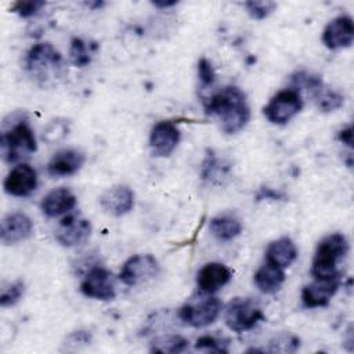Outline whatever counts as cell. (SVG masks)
<instances>
[{
	"label": "cell",
	"mask_w": 354,
	"mask_h": 354,
	"mask_svg": "<svg viewBox=\"0 0 354 354\" xmlns=\"http://www.w3.org/2000/svg\"><path fill=\"white\" fill-rule=\"evenodd\" d=\"M348 253V241L340 232L326 235L317 245L313 263L311 275L314 279H325L336 275H342L337 270V264Z\"/></svg>",
	"instance_id": "7a4b0ae2"
},
{
	"label": "cell",
	"mask_w": 354,
	"mask_h": 354,
	"mask_svg": "<svg viewBox=\"0 0 354 354\" xmlns=\"http://www.w3.org/2000/svg\"><path fill=\"white\" fill-rule=\"evenodd\" d=\"M223 310V303L218 297L202 293L198 297H192L178 311V317L194 328H203L213 324Z\"/></svg>",
	"instance_id": "277c9868"
},
{
	"label": "cell",
	"mask_w": 354,
	"mask_h": 354,
	"mask_svg": "<svg viewBox=\"0 0 354 354\" xmlns=\"http://www.w3.org/2000/svg\"><path fill=\"white\" fill-rule=\"evenodd\" d=\"M86 156L75 148L61 149L50 159L47 171L51 177H68L76 174L84 165Z\"/></svg>",
	"instance_id": "ac0fdd59"
},
{
	"label": "cell",
	"mask_w": 354,
	"mask_h": 354,
	"mask_svg": "<svg viewBox=\"0 0 354 354\" xmlns=\"http://www.w3.org/2000/svg\"><path fill=\"white\" fill-rule=\"evenodd\" d=\"M303 108L300 91L295 88H285L271 97L268 104L263 108V113L268 122L274 124H286Z\"/></svg>",
	"instance_id": "8992f818"
},
{
	"label": "cell",
	"mask_w": 354,
	"mask_h": 354,
	"mask_svg": "<svg viewBox=\"0 0 354 354\" xmlns=\"http://www.w3.org/2000/svg\"><path fill=\"white\" fill-rule=\"evenodd\" d=\"M195 347L212 353H228V340L213 335H203L196 339Z\"/></svg>",
	"instance_id": "4316f807"
},
{
	"label": "cell",
	"mask_w": 354,
	"mask_h": 354,
	"mask_svg": "<svg viewBox=\"0 0 354 354\" xmlns=\"http://www.w3.org/2000/svg\"><path fill=\"white\" fill-rule=\"evenodd\" d=\"M297 259V248L289 236H281L271 241L266 249V261H270L281 268H286Z\"/></svg>",
	"instance_id": "ffe728a7"
},
{
	"label": "cell",
	"mask_w": 354,
	"mask_h": 354,
	"mask_svg": "<svg viewBox=\"0 0 354 354\" xmlns=\"http://www.w3.org/2000/svg\"><path fill=\"white\" fill-rule=\"evenodd\" d=\"M198 77H199L202 87L212 86L216 80V71H214L212 62L205 57H202L198 61Z\"/></svg>",
	"instance_id": "f546056e"
},
{
	"label": "cell",
	"mask_w": 354,
	"mask_h": 354,
	"mask_svg": "<svg viewBox=\"0 0 354 354\" xmlns=\"http://www.w3.org/2000/svg\"><path fill=\"white\" fill-rule=\"evenodd\" d=\"M37 187V173L28 163H19L12 167L4 178L3 188L11 196H29Z\"/></svg>",
	"instance_id": "4fadbf2b"
},
{
	"label": "cell",
	"mask_w": 354,
	"mask_h": 354,
	"mask_svg": "<svg viewBox=\"0 0 354 354\" xmlns=\"http://www.w3.org/2000/svg\"><path fill=\"white\" fill-rule=\"evenodd\" d=\"M254 285L261 293L272 295L281 289V286L285 282V272L283 268L270 263L264 261L261 267L257 268L253 277Z\"/></svg>",
	"instance_id": "44dd1931"
},
{
	"label": "cell",
	"mask_w": 354,
	"mask_h": 354,
	"mask_svg": "<svg viewBox=\"0 0 354 354\" xmlns=\"http://www.w3.org/2000/svg\"><path fill=\"white\" fill-rule=\"evenodd\" d=\"M1 155L8 163L18 162L36 152L37 141L35 133L25 119H17L1 133Z\"/></svg>",
	"instance_id": "3957f363"
},
{
	"label": "cell",
	"mask_w": 354,
	"mask_h": 354,
	"mask_svg": "<svg viewBox=\"0 0 354 354\" xmlns=\"http://www.w3.org/2000/svg\"><path fill=\"white\" fill-rule=\"evenodd\" d=\"M218 163H217V158L214 156L213 151H207V155L202 163V178L203 180H210L214 173L218 170Z\"/></svg>",
	"instance_id": "1f68e13d"
},
{
	"label": "cell",
	"mask_w": 354,
	"mask_h": 354,
	"mask_svg": "<svg viewBox=\"0 0 354 354\" xmlns=\"http://www.w3.org/2000/svg\"><path fill=\"white\" fill-rule=\"evenodd\" d=\"M205 112L221 120V130L227 134L241 131L250 119L246 94L238 86H225L203 100Z\"/></svg>",
	"instance_id": "6da1fadb"
},
{
	"label": "cell",
	"mask_w": 354,
	"mask_h": 354,
	"mask_svg": "<svg viewBox=\"0 0 354 354\" xmlns=\"http://www.w3.org/2000/svg\"><path fill=\"white\" fill-rule=\"evenodd\" d=\"M313 98H314V102L317 105V108L321 111V112H333L339 108L343 106L344 104V97L343 94H340L339 91L336 90H332V88H328L325 86H321L319 88H317L315 91L311 93Z\"/></svg>",
	"instance_id": "cb8c5ba5"
},
{
	"label": "cell",
	"mask_w": 354,
	"mask_h": 354,
	"mask_svg": "<svg viewBox=\"0 0 354 354\" xmlns=\"http://www.w3.org/2000/svg\"><path fill=\"white\" fill-rule=\"evenodd\" d=\"M209 231L217 241L230 242L241 234L242 224H241L239 218H236L234 214L224 213V214H218L210 220Z\"/></svg>",
	"instance_id": "7402d4cb"
},
{
	"label": "cell",
	"mask_w": 354,
	"mask_h": 354,
	"mask_svg": "<svg viewBox=\"0 0 354 354\" xmlns=\"http://www.w3.org/2000/svg\"><path fill=\"white\" fill-rule=\"evenodd\" d=\"M62 65V57L51 43H36L26 54V69L39 79H46L50 72H57Z\"/></svg>",
	"instance_id": "ba28073f"
},
{
	"label": "cell",
	"mask_w": 354,
	"mask_h": 354,
	"mask_svg": "<svg viewBox=\"0 0 354 354\" xmlns=\"http://www.w3.org/2000/svg\"><path fill=\"white\" fill-rule=\"evenodd\" d=\"M232 278L231 270L217 261H212L205 264L196 275V286L201 293L213 295L223 286H225Z\"/></svg>",
	"instance_id": "e0dca14e"
},
{
	"label": "cell",
	"mask_w": 354,
	"mask_h": 354,
	"mask_svg": "<svg viewBox=\"0 0 354 354\" xmlns=\"http://www.w3.org/2000/svg\"><path fill=\"white\" fill-rule=\"evenodd\" d=\"M224 321L231 330L241 333L252 329L257 322L264 321V314L259 303L253 299L235 297L225 307Z\"/></svg>",
	"instance_id": "5b68a950"
},
{
	"label": "cell",
	"mask_w": 354,
	"mask_h": 354,
	"mask_svg": "<svg viewBox=\"0 0 354 354\" xmlns=\"http://www.w3.org/2000/svg\"><path fill=\"white\" fill-rule=\"evenodd\" d=\"M91 223L80 216L69 214L64 217L55 231V239L65 248L83 245L91 235Z\"/></svg>",
	"instance_id": "30bf717a"
},
{
	"label": "cell",
	"mask_w": 354,
	"mask_h": 354,
	"mask_svg": "<svg viewBox=\"0 0 354 354\" xmlns=\"http://www.w3.org/2000/svg\"><path fill=\"white\" fill-rule=\"evenodd\" d=\"M264 199H271V201H283L286 199L285 194L279 192V191H275L270 187H261L259 189V192L256 194V201L260 202V201H264Z\"/></svg>",
	"instance_id": "d6a6232c"
},
{
	"label": "cell",
	"mask_w": 354,
	"mask_h": 354,
	"mask_svg": "<svg viewBox=\"0 0 354 354\" xmlns=\"http://www.w3.org/2000/svg\"><path fill=\"white\" fill-rule=\"evenodd\" d=\"M354 40V24L351 17L339 15L333 18L322 32V41L329 50L347 48Z\"/></svg>",
	"instance_id": "5bb4252c"
},
{
	"label": "cell",
	"mask_w": 354,
	"mask_h": 354,
	"mask_svg": "<svg viewBox=\"0 0 354 354\" xmlns=\"http://www.w3.org/2000/svg\"><path fill=\"white\" fill-rule=\"evenodd\" d=\"M98 46L95 43L86 41L82 37H73L69 47L71 61L77 68H84L91 62L94 53L97 51Z\"/></svg>",
	"instance_id": "603a6c76"
},
{
	"label": "cell",
	"mask_w": 354,
	"mask_h": 354,
	"mask_svg": "<svg viewBox=\"0 0 354 354\" xmlns=\"http://www.w3.org/2000/svg\"><path fill=\"white\" fill-rule=\"evenodd\" d=\"M68 134V124L65 122H59V120H53L44 134H43V138H46L47 141H54V140H58V138H62L64 136Z\"/></svg>",
	"instance_id": "4dcf8cb0"
},
{
	"label": "cell",
	"mask_w": 354,
	"mask_h": 354,
	"mask_svg": "<svg viewBox=\"0 0 354 354\" xmlns=\"http://www.w3.org/2000/svg\"><path fill=\"white\" fill-rule=\"evenodd\" d=\"M25 292V283L22 279L12 281L1 288L0 293V306L1 307H11L17 304Z\"/></svg>",
	"instance_id": "484cf974"
},
{
	"label": "cell",
	"mask_w": 354,
	"mask_h": 354,
	"mask_svg": "<svg viewBox=\"0 0 354 354\" xmlns=\"http://www.w3.org/2000/svg\"><path fill=\"white\" fill-rule=\"evenodd\" d=\"M33 223L30 217L22 212L7 214L0 227V241L3 245H14L28 239L32 235Z\"/></svg>",
	"instance_id": "2e32d148"
},
{
	"label": "cell",
	"mask_w": 354,
	"mask_h": 354,
	"mask_svg": "<svg viewBox=\"0 0 354 354\" xmlns=\"http://www.w3.org/2000/svg\"><path fill=\"white\" fill-rule=\"evenodd\" d=\"M342 282V275L325 279H314L301 290V303L307 308L325 307L337 292Z\"/></svg>",
	"instance_id": "7c38bea8"
},
{
	"label": "cell",
	"mask_w": 354,
	"mask_h": 354,
	"mask_svg": "<svg viewBox=\"0 0 354 354\" xmlns=\"http://www.w3.org/2000/svg\"><path fill=\"white\" fill-rule=\"evenodd\" d=\"M188 347V340L180 335H163L159 337H155L151 343V351L152 353H171V354H177L181 353L184 350H187Z\"/></svg>",
	"instance_id": "d4e9b609"
},
{
	"label": "cell",
	"mask_w": 354,
	"mask_h": 354,
	"mask_svg": "<svg viewBox=\"0 0 354 354\" xmlns=\"http://www.w3.org/2000/svg\"><path fill=\"white\" fill-rule=\"evenodd\" d=\"M46 6L41 0H18L11 6V11L22 18H30L36 15Z\"/></svg>",
	"instance_id": "f1b7e54d"
},
{
	"label": "cell",
	"mask_w": 354,
	"mask_h": 354,
	"mask_svg": "<svg viewBox=\"0 0 354 354\" xmlns=\"http://www.w3.org/2000/svg\"><path fill=\"white\" fill-rule=\"evenodd\" d=\"M337 138L340 140V142H343V144H346L347 147L351 148V147H353V127H351V126H347V127L342 129V130L339 131Z\"/></svg>",
	"instance_id": "836d02e7"
},
{
	"label": "cell",
	"mask_w": 354,
	"mask_h": 354,
	"mask_svg": "<svg viewBox=\"0 0 354 354\" xmlns=\"http://www.w3.org/2000/svg\"><path fill=\"white\" fill-rule=\"evenodd\" d=\"M100 205L105 213L113 217H122L133 210L134 192L127 185H113L101 195Z\"/></svg>",
	"instance_id": "9a60e30c"
},
{
	"label": "cell",
	"mask_w": 354,
	"mask_h": 354,
	"mask_svg": "<svg viewBox=\"0 0 354 354\" xmlns=\"http://www.w3.org/2000/svg\"><path fill=\"white\" fill-rule=\"evenodd\" d=\"M80 292L90 299L109 301L116 296L113 275L104 267H91L80 283Z\"/></svg>",
	"instance_id": "9c48e42d"
},
{
	"label": "cell",
	"mask_w": 354,
	"mask_h": 354,
	"mask_svg": "<svg viewBox=\"0 0 354 354\" xmlns=\"http://www.w3.org/2000/svg\"><path fill=\"white\" fill-rule=\"evenodd\" d=\"M160 266L151 253L134 254L124 261L119 272V279L127 286H137L152 281L159 275Z\"/></svg>",
	"instance_id": "52a82bcc"
},
{
	"label": "cell",
	"mask_w": 354,
	"mask_h": 354,
	"mask_svg": "<svg viewBox=\"0 0 354 354\" xmlns=\"http://www.w3.org/2000/svg\"><path fill=\"white\" fill-rule=\"evenodd\" d=\"M245 8L253 19L261 21L267 18L270 14H272V11L277 8V3L270 0H260V1L253 0V1H246Z\"/></svg>",
	"instance_id": "83f0119b"
},
{
	"label": "cell",
	"mask_w": 354,
	"mask_h": 354,
	"mask_svg": "<svg viewBox=\"0 0 354 354\" xmlns=\"http://www.w3.org/2000/svg\"><path fill=\"white\" fill-rule=\"evenodd\" d=\"M176 4H177V1H165V0L152 1V6L156 8H169V7H174Z\"/></svg>",
	"instance_id": "e575fe53"
},
{
	"label": "cell",
	"mask_w": 354,
	"mask_h": 354,
	"mask_svg": "<svg viewBox=\"0 0 354 354\" xmlns=\"http://www.w3.org/2000/svg\"><path fill=\"white\" fill-rule=\"evenodd\" d=\"M75 206L76 196L71 189L65 187L50 191L41 201V210L50 218L68 214Z\"/></svg>",
	"instance_id": "d6986e66"
},
{
	"label": "cell",
	"mask_w": 354,
	"mask_h": 354,
	"mask_svg": "<svg viewBox=\"0 0 354 354\" xmlns=\"http://www.w3.org/2000/svg\"><path fill=\"white\" fill-rule=\"evenodd\" d=\"M180 130L171 120H160L153 124L149 133V147L155 156H170L180 142Z\"/></svg>",
	"instance_id": "8fae6325"
}]
</instances>
